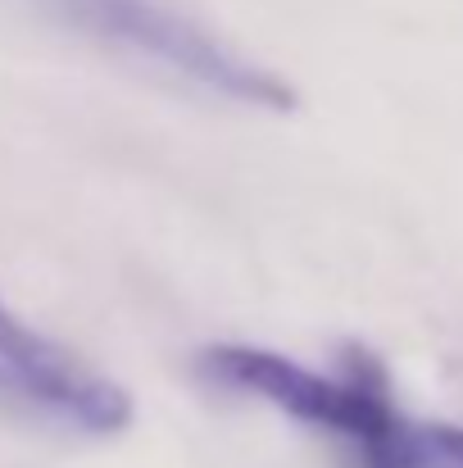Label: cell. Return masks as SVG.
Masks as SVG:
<instances>
[{
  "mask_svg": "<svg viewBox=\"0 0 463 468\" xmlns=\"http://www.w3.org/2000/svg\"><path fill=\"white\" fill-rule=\"evenodd\" d=\"M59 27L114 50L151 73H163L191 91L218 96L241 110L291 114L296 91L282 73L246 55L205 18L173 0H32Z\"/></svg>",
  "mask_w": 463,
  "mask_h": 468,
  "instance_id": "6da1fadb",
  "label": "cell"
},
{
  "mask_svg": "<svg viewBox=\"0 0 463 468\" xmlns=\"http://www.w3.org/2000/svg\"><path fill=\"white\" fill-rule=\"evenodd\" d=\"M200 373L227 391L282 410L287 419H300L309 428L354 441V451L382 441L405 419L382 364H373L363 350H350L341 373H318L291 355L246 346V341H223L200 355Z\"/></svg>",
  "mask_w": 463,
  "mask_h": 468,
  "instance_id": "7a4b0ae2",
  "label": "cell"
},
{
  "mask_svg": "<svg viewBox=\"0 0 463 468\" xmlns=\"http://www.w3.org/2000/svg\"><path fill=\"white\" fill-rule=\"evenodd\" d=\"M363 468H463V428L400 419L382 441L359 451Z\"/></svg>",
  "mask_w": 463,
  "mask_h": 468,
  "instance_id": "277c9868",
  "label": "cell"
},
{
  "mask_svg": "<svg viewBox=\"0 0 463 468\" xmlns=\"http://www.w3.org/2000/svg\"><path fill=\"white\" fill-rule=\"evenodd\" d=\"M0 410L68 437H119L132 423V396L91 359L32 327L0 296Z\"/></svg>",
  "mask_w": 463,
  "mask_h": 468,
  "instance_id": "3957f363",
  "label": "cell"
}]
</instances>
